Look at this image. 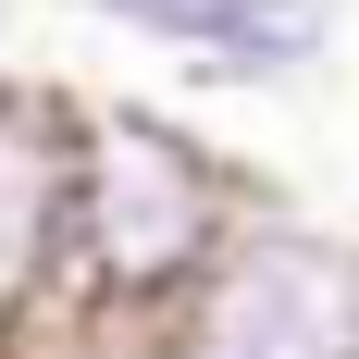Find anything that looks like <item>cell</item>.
Returning a JSON list of instances; mask_svg holds the SVG:
<instances>
[{
  "label": "cell",
  "instance_id": "obj_5",
  "mask_svg": "<svg viewBox=\"0 0 359 359\" xmlns=\"http://www.w3.org/2000/svg\"><path fill=\"white\" fill-rule=\"evenodd\" d=\"M74 13H87V25H100V37H137V50H149V37H161V13H174V0H74Z\"/></svg>",
  "mask_w": 359,
  "mask_h": 359
},
{
  "label": "cell",
  "instance_id": "obj_4",
  "mask_svg": "<svg viewBox=\"0 0 359 359\" xmlns=\"http://www.w3.org/2000/svg\"><path fill=\"white\" fill-rule=\"evenodd\" d=\"M334 37H347V0H174L149 50L198 100H297L334 74Z\"/></svg>",
  "mask_w": 359,
  "mask_h": 359
},
{
  "label": "cell",
  "instance_id": "obj_3",
  "mask_svg": "<svg viewBox=\"0 0 359 359\" xmlns=\"http://www.w3.org/2000/svg\"><path fill=\"white\" fill-rule=\"evenodd\" d=\"M74 87L0 62V334L50 310L62 285V223H74Z\"/></svg>",
  "mask_w": 359,
  "mask_h": 359
},
{
  "label": "cell",
  "instance_id": "obj_2",
  "mask_svg": "<svg viewBox=\"0 0 359 359\" xmlns=\"http://www.w3.org/2000/svg\"><path fill=\"white\" fill-rule=\"evenodd\" d=\"M137 359H359V236L260 198L137 334Z\"/></svg>",
  "mask_w": 359,
  "mask_h": 359
},
{
  "label": "cell",
  "instance_id": "obj_1",
  "mask_svg": "<svg viewBox=\"0 0 359 359\" xmlns=\"http://www.w3.org/2000/svg\"><path fill=\"white\" fill-rule=\"evenodd\" d=\"M260 198L273 186L248 161H223L186 111L87 100L74 111V223H62V285H50V310H87V323H137L149 334Z\"/></svg>",
  "mask_w": 359,
  "mask_h": 359
}]
</instances>
